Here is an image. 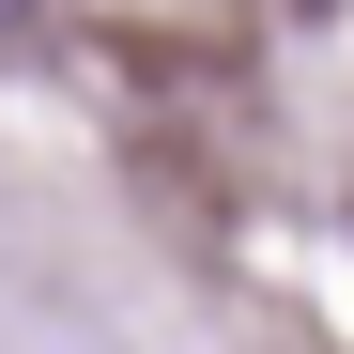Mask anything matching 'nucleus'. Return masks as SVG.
Returning a JSON list of instances; mask_svg holds the SVG:
<instances>
[{
  "label": "nucleus",
  "mask_w": 354,
  "mask_h": 354,
  "mask_svg": "<svg viewBox=\"0 0 354 354\" xmlns=\"http://www.w3.org/2000/svg\"><path fill=\"white\" fill-rule=\"evenodd\" d=\"M16 16H31V0H0V31H16Z\"/></svg>",
  "instance_id": "nucleus-1"
}]
</instances>
